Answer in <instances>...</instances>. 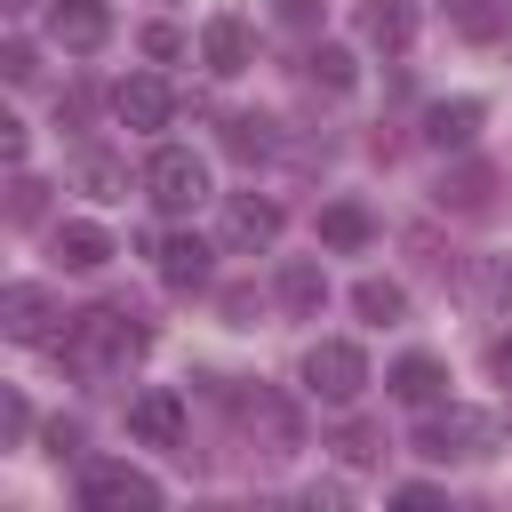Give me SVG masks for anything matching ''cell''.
I'll list each match as a JSON object with an SVG mask.
<instances>
[{"label":"cell","instance_id":"cell-19","mask_svg":"<svg viewBox=\"0 0 512 512\" xmlns=\"http://www.w3.org/2000/svg\"><path fill=\"white\" fill-rule=\"evenodd\" d=\"M360 32H368L384 56H400V48L416 40V8H408V0H368V8H360Z\"/></svg>","mask_w":512,"mask_h":512},{"label":"cell","instance_id":"cell-22","mask_svg":"<svg viewBox=\"0 0 512 512\" xmlns=\"http://www.w3.org/2000/svg\"><path fill=\"white\" fill-rule=\"evenodd\" d=\"M352 312L376 320V328H392V320L408 312V288H400V280H360V288H352Z\"/></svg>","mask_w":512,"mask_h":512},{"label":"cell","instance_id":"cell-21","mask_svg":"<svg viewBox=\"0 0 512 512\" xmlns=\"http://www.w3.org/2000/svg\"><path fill=\"white\" fill-rule=\"evenodd\" d=\"M72 184H80L88 200H128V168H120L112 152H80V160H72Z\"/></svg>","mask_w":512,"mask_h":512},{"label":"cell","instance_id":"cell-2","mask_svg":"<svg viewBox=\"0 0 512 512\" xmlns=\"http://www.w3.org/2000/svg\"><path fill=\"white\" fill-rule=\"evenodd\" d=\"M144 192H152L160 216H192V208L208 200V160L184 152V144H160V152L144 160Z\"/></svg>","mask_w":512,"mask_h":512},{"label":"cell","instance_id":"cell-3","mask_svg":"<svg viewBox=\"0 0 512 512\" xmlns=\"http://www.w3.org/2000/svg\"><path fill=\"white\" fill-rule=\"evenodd\" d=\"M304 392L328 400V408H352V400L368 392V352L344 344V336H320V344L304 352Z\"/></svg>","mask_w":512,"mask_h":512},{"label":"cell","instance_id":"cell-11","mask_svg":"<svg viewBox=\"0 0 512 512\" xmlns=\"http://www.w3.org/2000/svg\"><path fill=\"white\" fill-rule=\"evenodd\" d=\"M152 256H160V280H168L176 296H184V288H208V256H216V248H208L200 232H168V240H152Z\"/></svg>","mask_w":512,"mask_h":512},{"label":"cell","instance_id":"cell-32","mask_svg":"<svg viewBox=\"0 0 512 512\" xmlns=\"http://www.w3.org/2000/svg\"><path fill=\"white\" fill-rule=\"evenodd\" d=\"M280 24H296V32H312V24H320V0H280Z\"/></svg>","mask_w":512,"mask_h":512},{"label":"cell","instance_id":"cell-31","mask_svg":"<svg viewBox=\"0 0 512 512\" xmlns=\"http://www.w3.org/2000/svg\"><path fill=\"white\" fill-rule=\"evenodd\" d=\"M72 448H80V424L56 416V424H48V456H72Z\"/></svg>","mask_w":512,"mask_h":512},{"label":"cell","instance_id":"cell-34","mask_svg":"<svg viewBox=\"0 0 512 512\" xmlns=\"http://www.w3.org/2000/svg\"><path fill=\"white\" fill-rule=\"evenodd\" d=\"M488 368H496V384H512V328L488 344Z\"/></svg>","mask_w":512,"mask_h":512},{"label":"cell","instance_id":"cell-23","mask_svg":"<svg viewBox=\"0 0 512 512\" xmlns=\"http://www.w3.org/2000/svg\"><path fill=\"white\" fill-rule=\"evenodd\" d=\"M304 64H312V80H320V88H336V96H344V88L360 80V56H352V48H336V40H320V48L304 56Z\"/></svg>","mask_w":512,"mask_h":512},{"label":"cell","instance_id":"cell-15","mask_svg":"<svg viewBox=\"0 0 512 512\" xmlns=\"http://www.w3.org/2000/svg\"><path fill=\"white\" fill-rule=\"evenodd\" d=\"M384 384H392V400H408V408H440V392H448V368H440L432 352H400Z\"/></svg>","mask_w":512,"mask_h":512},{"label":"cell","instance_id":"cell-35","mask_svg":"<svg viewBox=\"0 0 512 512\" xmlns=\"http://www.w3.org/2000/svg\"><path fill=\"white\" fill-rule=\"evenodd\" d=\"M0 8H8V16H24V8H32V0H0Z\"/></svg>","mask_w":512,"mask_h":512},{"label":"cell","instance_id":"cell-20","mask_svg":"<svg viewBox=\"0 0 512 512\" xmlns=\"http://www.w3.org/2000/svg\"><path fill=\"white\" fill-rule=\"evenodd\" d=\"M488 192H496V168H480V160H464V168L440 176V208H456V216H480Z\"/></svg>","mask_w":512,"mask_h":512},{"label":"cell","instance_id":"cell-13","mask_svg":"<svg viewBox=\"0 0 512 512\" xmlns=\"http://www.w3.org/2000/svg\"><path fill=\"white\" fill-rule=\"evenodd\" d=\"M200 56H208V72H216V80H232V72H248L256 40H248V24H240V16H208V24H200Z\"/></svg>","mask_w":512,"mask_h":512},{"label":"cell","instance_id":"cell-25","mask_svg":"<svg viewBox=\"0 0 512 512\" xmlns=\"http://www.w3.org/2000/svg\"><path fill=\"white\" fill-rule=\"evenodd\" d=\"M40 208H48V184H32V176H16V192H8V216H16V224H32Z\"/></svg>","mask_w":512,"mask_h":512},{"label":"cell","instance_id":"cell-10","mask_svg":"<svg viewBox=\"0 0 512 512\" xmlns=\"http://www.w3.org/2000/svg\"><path fill=\"white\" fill-rule=\"evenodd\" d=\"M480 120H488V104H480V96H440V104L424 112V144H440V152H464V144L480 136Z\"/></svg>","mask_w":512,"mask_h":512},{"label":"cell","instance_id":"cell-6","mask_svg":"<svg viewBox=\"0 0 512 512\" xmlns=\"http://www.w3.org/2000/svg\"><path fill=\"white\" fill-rule=\"evenodd\" d=\"M128 440H144V448H184V400H176L168 384H144V392L128 400Z\"/></svg>","mask_w":512,"mask_h":512},{"label":"cell","instance_id":"cell-5","mask_svg":"<svg viewBox=\"0 0 512 512\" xmlns=\"http://www.w3.org/2000/svg\"><path fill=\"white\" fill-rule=\"evenodd\" d=\"M80 504L88 512H160V480L136 464H88L80 472Z\"/></svg>","mask_w":512,"mask_h":512},{"label":"cell","instance_id":"cell-26","mask_svg":"<svg viewBox=\"0 0 512 512\" xmlns=\"http://www.w3.org/2000/svg\"><path fill=\"white\" fill-rule=\"evenodd\" d=\"M336 448H344V464H376V432H368V424H344Z\"/></svg>","mask_w":512,"mask_h":512},{"label":"cell","instance_id":"cell-29","mask_svg":"<svg viewBox=\"0 0 512 512\" xmlns=\"http://www.w3.org/2000/svg\"><path fill=\"white\" fill-rule=\"evenodd\" d=\"M0 72H8V80H32L40 64H32V48H24V40H8V48H0Z\"/></svg>","mask_w":512,"mask_h":512},{"label":"cell","instance_id":"cell-18","mask_svg":"<svg viewBox=\"0 0 512 512\" xmlns=\"http://www.w3.org/2000/svg\"><path fill=\"white\" fill-rule=\"evenodd\" d=\"M240 416H248V432H264V456H288V448H296V408H288L280 392H256Z\"/></svg>","mask_w":512,"mask_h":512},{"label":"cell","instance_id":"cell-16","mask_svg":"<svg viewBox=\"0 0 512 512\" xmlns=\"http://www.w3.org/2000/svg\"><path fill=\"white\" fill-rule=\"evenodd\" d=\"M376 240V216L360 208V200H328L320 208V248H336V256H360Z\"/></svg>","mask_w":512,"mask_h":512},{"label":"cell","instance_id":"cell-4","mask_svg":"<svg viewBox=\"0 0 512 512\" xmlns=\"http://www.w3.org/2000/svg\"><path fill=\"white\" fill-rule=\"evenodd\" d=\"M496 448V424L480 416V408H432L424 424H416V456H432V464H448V456H488Z\"/></svg>","mask_w":512,"mask_h":512},{"label":"cell","instance_id":"cell-17","mask_svg":"<svg viewBox=\"0 0 512 512\" xmlns=\"http://www.w3.org/2000/svg\"><path fill=\"white\" fill-rule=\"evenodd\" d=\"M272 296H280L296 320H312V312L328 304V272H320L312 256H288V264H280V280H272Z\"/></svg>","mask_w":512,"mask_h":512},{"label":"cell","instance_id":"cell-30","mask_svg":"<svg viewBox=\"0 0 512 512\" xmlns=\"http://www.w3.org/2000/svg\"><path fill=\"white\" fill-rule=\"evenodd\" d=\"M0 424H8V440H24V432H32V408L8 392V400H0Z\"/></svg>","mask_w":512,"mask_h":512},{"label":"cell","instance_id":"cell-8","mask_svg":"<svg viewBox=\"0 0 512 512\" xmlns=\"http://www.w3.org/2000/svg\"><path fill=\"white\" fill-rule=\"evenodd\" d=\"M48 40L72 48V56H88V48L112 40V8H104V0H56V8H48Z\"/></svg>","mask_w":512,"mask_h":512},{"label":"cell","instance_id":"cell-27","mask_svg":"<svg viewBox=\"0 0 512 512\" xmlns=\"http://www.w3.org/2000/svg\"><path fill=\"white\" fill-rule=\"evenodd\" d=\"M392 504H400V512H440L448 496H440V488H424V480H408V488H392Z\"/></svg>","mask_w":512,"mask_h":512},{"label":"cell","instance_id":"cell-9","mask_svg":"<svg viewBox=\"0 0 512 512\" xmlns=\"http://www.w3.org/2000/svg\"><path fill=\"white\" fill-rule=\"evenodd\" d=\"M272 240H280V208L256 200V192H232V200H224V248H248V256H256V248H272Z\"/></svg>","mask_w":512,"mask_h":512},{"label":"cell","instance_id":"cell-14","mask_svg":"<svg viewBox=\"0 0 512 512\" xmlns=\"http://www.w3.org/2000/svg\"><path fill=\"white\" fill-rule=\"evenodd\" d=\"M48 248H56V264H64V272H104V264L120 256V248H112V232H104V224H80V216H72V224H56V240H48Z\"/></svg>","mask_w":512,"mask_h":512},{"label":"cell","instance_id":"cell-33","mask_svg":"<svg viewBox=\"0 0 512 512\" xmlns=\"http://www.w3.org/2000/svg\"><path fill=\"white\" fill-rule=\"evenodd\" d=\"M0 160H8V168L24 160V120H0Z\"/></svg>","mask_w":512,"mask_h":512},{"label":"cell","instance_id":"cell-12","mask_svg":"<svg viewBox=\"0 0 512 512\" xmlns=\"http://www.w3.org/2000/svg\"><path fill=\"white\" fill-rule=\"evenodd\" d=\"M48 320H56V304H48V288H32V280H16V288H0V328H8L16 344H48Z\"/></svg>","mask_w":512,"mask_h":512},{"label":"cell","instance_id":"cell-7","mask_svg":"<svg viewBox=\"0 0 512 512\" xmlns=\"http://www.w3.org/2000/svg\"><path fill=\"white\" fill-rule=\"evenodd\" d=\"M112 112H120L128 128H144V136H152V128H168V120H176V88H168L160 72H136V80H120V88H112Z\"/></svg>","mask_w":512,"mask_h":512},{"label":"cell","instance_id":"cell-28","mask_svg":"<svg viewBox=\"0 0 512 512\" xmlns=\"http://www.w3.org/2000/svg\"><path fill=\"white\" fill-rule=\"evenodd\" d=\"M144 56H184V32L176 24H144Z\"/></svg>","mask_w":512,"mask_h":512},{"label":"cell","instance_id":"cell-24","mask_svg":"<svg viewBox=\"0 0 512 512\" xmlns=\"http://www.w3.org/2000/svg\"><path fill=\"white\" fill-rule=\"evenodd\" d=\"M224 144H232L240 160H256V152H272V120H232V128H224Z\"/></svg>","mask_w":512,"mask_h":512},{"label":"cell","instance_id":"cell-1","mask_svg":"<svg viewBox=\"0 0 512 512\" xmlns=\"http://www.w3.org/2000/svg\"><path fill=\"white\" fill-rule=\"evenodd\" d=\"M64 368L72 376H112V368H128L136 352H144V328H136V312H112V304H96V312H72L64 320Z\"/></svg>","mask_w":512,"mask_h":512}]
</instances>
